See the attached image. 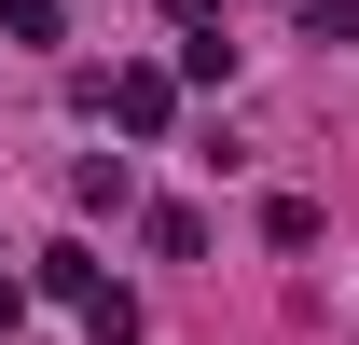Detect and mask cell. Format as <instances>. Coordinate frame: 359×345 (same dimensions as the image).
<instances>
[{
  "label": "cell",
  "mask_w": 359,
  "mask_h": 345,
  "mask_svg": "<svg viewBox=\"0 0 359 345\" xmlns=\"http://www.w3.org/2000/svg\"><path fill=\"white\" fill-rule=\"evenodd\" d=\"M97 111H111V125H125V138H166V111H180V83H166V69H97Z\"/></svg>",
  "instance_id": "obj_1"
},
{
  "label": "cell",
  "mask_w": 359,
  "mask_h": 345,
  "mask_svg": "<svg viewBox=\"0 0 359 345\" xmlns=\"http://www.w3.org/2000/svg\"><path fill=\"white\" fill-rule=\"evenodd\" d=\"M42 290H55V304H69V318H83V304H97V290H111V276H97V262H83V249H42Z\"/></svg>",
  "instance_id": "obj_2"
},
{
  "label": "cell",
  "mask_w": 359,
  "mask_h": 345,
  "mask_svg": "<svg viewBox=\"0 0 359 345\" xmlns=\"http://www.w3.org/2000/svg\"><path fill=\"white\" fill-rule=\"evenodd\" d=\"M83 345H138V304H125V290H97V304H83Z\"/></svg>",
  "instance_id": "obj_3"
},
{
  "label": "cell",
  "mask_w": 359,
  "mask_h": 345,
  "mask_svg": "<svg viewBox=\"0 0 359 345\" xmlns=\"http://www.w3.org/2000/svg\"><path fill=\"white\" fill-rule=\"evenodd\" d=\"M0 42H55V0H0Z\"/></svg>",
  "instance_id": "obj_4"
},
{
  "label": "cell",
  "mask_w": 359,
  "mask_h": 345,
  "mask_svg": "<svg viewBox=\"0 0 359 345\" xmlns=\"http://www.w3.org/2000/svg\"><path fill=\"white\" fill-rule=\"evenodd\" d=\"M304 42H359V0H304Z\"/></svg>",
  "instance_id": "obj_5"
}]
</instances>
